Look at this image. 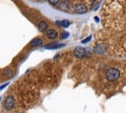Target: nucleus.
I'll list each match as a JSON object with an SVG mask.
<instances>
[{"instance_id":"f257e3e1","label":"nucleus","mask_w":126,"mask_h":113,"mask_svg":"<svg viewBox=\"0 0 126 113\" xmlns=\"http://www.w3.org/2000/svg\"><path fill=\"white\" fill-rule=\"evenodd\" d=\"M105 77H106V79L108 81L114 82V81H116L120 77V71L118 69H116V68H110V69H108L106 71Z\"/></svg>"},{"instance_id":"f03ea898","label":"nucleus","mask_w":126,"mask_h":113,"mask_svg":"<svg viewBox=\"0 0 126 113\" xmlns=\"http://www.w3.org/2000/svg\"><path fill=\"white\" fill-rule=\"evenodd\" d=\"M15 106V98L12 95H8L4 100V109L7 111H11Z\"/></svg>"},{"instance_id":"7ed1b4c3","label":"nucleus","mask_w":126,"mask_h":113,"mask_svg":"<svg viewBox=\"0 0 126 113\" xmlns=\"http://www.w3.org/2000/svg\"><path fill=\"white\" fill-rule=\"evenodd\" d=\"M73 53H74V55H75L76 57H78V58H83V57L87 56V54H88V52L86 51V49H84V48H82V47H76V48L74 49Z\"/></svg>"},{"instance_id":"20e7f679","label":"nucleus","mask_w":126,"mask_h":113,"mask_svg":"<svg viewBox=\"0 0 126 113\" xmlns=\"http://www.w3.org/2000/svg\"><path fill=\"white\" fill-rule=\"evenodd\" d=\"M58 9H60L61 11H64V12H68L71 8V4L68 2V1H61V2H58Z\"/></svg>"},{"instance_id":"39448f33","label":"nucleus","mask_w":126,"mask_h":113,"mask_svg":"<svg viewBox=\"0 0 126 113\" xmlns=\"http://www.w3.org/2000/svg\"><path fill=\"white\" fill-rule=\"evenodd\" d=\"M74 12L76 14H84L87 12V6L84 5V4H77L74 8Z\"/></svg>"},{"instance_id":"423d86ee","label":"nucleus","mask_w":126,"mask_h":113,"mask_svg":"<svg viewBox=\"0 0 126 113\" xmlns=\"http://www.w3.org/2000/svg\"><path fill=\"white\" fill-rule=\"evenodd\" d=\"M46 36H47L49 39H55V38L58 36V32H57V30H55V29L49 28V29L46 30Z\"/></svg>"},{"instance_id":"0eeeda50","label":"nucleus","mask_w":126,"mask_h":113,"mask_svg":"<svg viewBox=\"0 0 126 113\" xmlns=\"http://www.w3.org/2000/svg\"><path fill=\"white\" fill-rule=\"evenodd\" d=\"M47 28H48V24L45 21H40L37 25V28L39 31H45L47 30Z\"/></svg>"},{"instance_id":"6e6552de","label":"nucleus","mask_w":126,"mask_h":113,"mask_svg":"<svg viewBox=\"0 0 126 113\" xmlns=\"http://www.w3.org/2000/svg\"><path fill=\"white\" fill-rule=\"evenodd\" d=\"M42 44V39L40 37H35L33 38L31 42H30V45L32 46V47H35V46H39Z\"/></svg>"},{"instance_id":"1a4fd4ad","label":"nucleus","mask_w":126,"mask_h":113,"mask_svg":"<svg viewBox=\"0 0 126 113\" xmlns=\"http://www.w3.org/2000/svg\"><path fill=\"white\" fill-rule=\"evenodd\" d=\"M64 45H65L64 43H51V44L45 45V48H46V49H55V48L63 47Z\"/></svg>"},{"instance_id":"9d476101","label":"nucleus","mask_w":126,"mask_h":113,"mask_svg":"<svg viewBox=\"0 0 126 113\" xmlns=\"http://www.w3.org/2000/svg\"><path fill=\"white\" fill-rule=\"evenodd\" d=\"M3 73H4V76H5L6 78H8V79H10V78H12V77L14 76L13 70H12L11 68H9V67L5 68V69L3 70Z\"/></svg>"},{"instance_id":"9b49d317","label":"nucleus","mask_w":126,"mask_h":113,"mask_svg":"<svg viewBox=\"0 0 126 113\" xmlns=\"http://www.w3.org/2000/svg\"><path fill=\"white\" fill-rule=\"evenodd\" d=\"M104 50H105V47H104V45H102V44H98V45H96V46L94 47V51H95L97 54H101L102 52H104Z\"/></svg>"},{"instance_id":"f8f14e48","label":"nucleus","mask_w":126,"mask_h":113,"mask_svg":"<svg viewBox=\"0 0 126 113\" xmlns=\"http://www.w3.org/2000/svg\"><path fill=\"white\" fill-rule=\"evenodd\" d=\"M56 24L59 25V26H61V27H63V28H68L71 23H70L68 20H63V21H61V22H60V21H57Z\"/></svg>"},{"instance_id":"ddd939ff","label":"nucleus","mask_w":126,"mask_h":113,"mask_svg":"<svg viewBox=\"0 0 126 113\" xmlns=\"http://www.w3.org/2000/svg\"><path fill=\"white\" fill-rule=\"evenodd\" d=\"M8 85H9V84H8V83H6V84H4V85H0V90H2L3 88H5V87H6V86H7Z\"/></svg>"},{"instance_id":"4468645a","label":"nucleus","mask_w":126,"mask_h":113,"mask_svg":"<svg viewBox=\"0 0 126 113\" xmlns=\"http://www.w3.org/2000/svg\"><path fill=\"white\" fill-rule=\"evenodd\" d=\"M91 37H92V36H89L88 38H86L85 40H83V43H86V42H88V41H90V39H91Z\"/></svg>"},{"instance_id":"2eb2a0df","label":"nucleus","mask_w":126,"mask_h":113,"mask_svg":"<svg viewBox=\"0 0 126 113\" xmlns=\"http://www.w3.org/2000/svg\"><path fill=\"white\" fill-rule=\"evenodd\" d=\"M68 35H69V34H68V33H67V32H66V33H65V34H64V35H62V38H64V37H67V36H68Z\"/></svg>"},{"instance_id":"dca6fc26","label":"nucleus","mask_w":126,"mask_h":113,"mask_svg":"<svg viewBox=\"0 0 126 113\" xmlns=\"http://www.w3.org/2000/svg\"><path fill=\"white\" fill-rule=\"evenodd\" d=\"M0 100H1V97H0Z\"/></svg>"}]
</instances>
